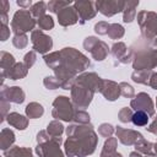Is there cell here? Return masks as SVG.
I'll return each instance as SVG.
<instances>
[{"mask_svg":"<svg viewBox=\"0 0 157 157\" xmlns=\"http://www.w3.org/2000/svg\"><path fill=\"white\" fill-rule=\"evenodd\" d=\"M61 142V137H52L47 130H40L37 134L36 153L39 157H65L60 148Z\"/></svg>","mask_w":157,"mask_h":157,"instance_id":"3957f363","label":"cell"},{"mask_svg":"<svg viewBox=\"0 0 157 157\" xmlns=\"http://www.w3.org/2000/svg\"><path fill=\"white\" fill-rule=\"evenodd\" d=\"M43 85L48 90H56L60 87V82L55 76H47L43 80Z\"/></svg>","mask_w":157,"mask_h":157,"instance_id":"60d3db41","label":"cell"},{"mask_svg":"<svg viewBox=\"0 0 157 157\" xmlns=\"http://www.w3.org/2000/svg\"><path fill=\"white\" fill-rule=\"evenodd\" d=\"M25 113L28 119H38L44 114V108L38 102H31L26 105Z\"/></svg>","mask_w":157,"mask_h":157,"instance_id":"d4e9b609","label":"cell"},{"mask_svg":"<svg viewBox=\"0 0 157 157\" xmlns=\"http://www.w3.org/2000/svg\"><path fill=\"white\" fill-rule=\"evenodd\" d=\"M135 151H137L139 153L144 155V156H151V157H155V150H153V144L145 140L144 137L140 139L135 145Z\"/></svg>","mask_w":157,"mask_h":157,"instance_id":"4316f807","label":"cell"},{"mask_svg":"<svg viewBox=\"0 0 157 157\" xmlns=\"http://www.w3.org/2000/svg\"><path fill=\"white\" fill-rule=\"evenodd\" d=\"M37 25L40 28V31H49V29H52L54 27V20L52 18V16L44 15L40 18H38Z\"/></svg>","mask_w":157,"mask_h":157,"instance_id":"d590c367","label":"cell"},{"mask_svg":"<svg viewBox=\"0 0 157 157\" xmlns=\"http://www.w3.org/2000/svg\"><path fill=\"white\" fill-rule=\"evenodd\" d=\"M132 115H134V112L132 109L129 107H124L119 110L118 113V119L121 121V123H130L131 119H132Z\"/></svg>","mask_w":157,"mask_h":157,"instance_id":"f35d334b","label":"cell"},{"mask_svg":"<svg viewBox=\"0 0 157 157\" xmlns=\"http://www.w3.org/2000/svg\"><path fill=\"white\" fill-rule=\"evenodd\" d=\"M156 108H157V98H156Z\"/></svg>","mask_w":157,"mask_h":157,"instance_id":"11a10c76","label":"cell"},{"mask_svg":"<svg viewBox=\"0 0 157 157\" xmlns=\"http://www.w3.org/2000/svg\"><path fill=\"white\" fill-rule=\"evenodd\" d=\"M36 61H37V53H36L34 50H29V52L26 53V55L23 56V64H25L28 69H31V67L36 64Z\"/></svg>","mask_w":157,"mask_h":157,"instance_id":"b9f144b4","label":"cell"},{"mask_svg":"<svg viewBox=\"0 0 157 157\" xmlns=\"http://www.w3.org/2000/svg\"><path fill=\"white\" fill-rule=\"evenodd\" d=\"M125 34V28L119 23H110L108 29V36L110 39H120Z\"/></svg>","mask_w":157,"mask_h":157,"instance_id":"d6a6232c","label":"cell"},{"mask_svg":"<svg viewBox=\"0 0 157 157\" xmlns=\"http://www.w3.org/2000/svg\"><path fill=\"white\" fill-rule=\"evenodd\" d=\"M65 132L64 151L67 157H87L96 151L98 135L92 124H70Z\"/></svg>","mask_w":157,"mask_h":157,"instance_id":"7a4b0ae2","label":"cell"},{"mask_svg":"<svg viewBox=\"0 0 157 157\" xmlns=\"http://www.w3.org/2000/svg\"><path fill=\"white\" fill-rule=\"evenodd\" d=\"M125 6L124 0H98L96 1V9L102 15L110 17L119 12H123Z\"/></svg>","mask_w":157,"mask_h":157,"instance_id":"5bb4252c","label":"cell"},{"mask_svg":"<svg viewBox=\"0 0 157 157\" xmlns=\"http://www.w3.org/2000/svg\"><path fill=\"white\" fill-rule=\"evenodd\" d=\"M150 48H152V49H156V50H157V37H156L153 40H151V42H150Z\"/></svg>","mask_w":157,"mask_h":157,"instance_id":"816d5d0a","label":"cell"},{"mask_svg":"<svg viewBox=\"0 0 157 157\" xmlns=\"http://www.w3.org/2000/svg\"><path fill=\"white\" fill-rule=\"evenodd\" d=\"M142 157H151V156H144V155H142Z\"/></svg>","mask_w":157,"mask_h":157,"instance_id":"db71d44e","label":"cell"},{"mask_svg":"<svg viewBox=\"0 0 157 157\" xmlns=\"http://www.w3.org/2000/svg\"><path fill=\"white\" fill-rule=\"evenodd\" d=\"M56 16H58L59 25L63 27H69V26H72L78 22V15H77L76 9L74 7V4L63 9L61 11H59V13Z\"/></svg>","mask_w":157,"mask_h":157,"instance_id":"ac0fdd59","label":"cell"},{"mask_svg":"<svg viewBox=\"0 0 157 157\" xmlns=\"http://www.w3.org/2000/svg\"><path fill=\"white\" fill-rule=\"evenodd\" d=\"M115 129L113 128L112 124H108V123H103L98 126V134L102 136V137H110L113 134H114Z\"/></svg>","mask_w":157,"mask_h":157,"instance_id":"ab89813d","label":"cell"},{"mask_svg":"<svg viewBox=\"0 0 157 157\" xmlns=\"http://www.w3.org/2000/svg\"><path fill=\"white\" fill-rule=\"evenodd\" d=\"M74 2L72 1H61V0H50L48 4H47V6H48V10L50 11V12H53V13H59V11H61L63 9H65V7H67V6H70V5H72Z\"/></svg>","mask_w":157,"mask_h":157,"instance_id":"4dcf8cb0","label":"cell"},{"mask_svg":"<svg viewBox=\"0 0 157 157\" xmlns=\"http://www.w3.org/2000/svg\"><path fill=\"white\" fill-rule=\"evenodd\" d=\"M10 33H11V29L9 26L6 25H1L0 26V39L1 42H5L10 38Z\"/></svg>","mask_w":157,"mask_h":157,"instance_id":"f6af8a7d","label":"cell"},{"mask_svg":"<svg viewBox=\"0 0 157 157\" xmlns=\"http://www.w3.org/2000/svg\"><path fill=\"white\" fill-rule=\"evenodd\" d=\"M139 6L137 1H125V6L123 10V21L125 23H130L136 17V7Z\"/></svg>","mask_w":157,"mask_h":157,"instance_id":"cb8c5ba5","label":"cell"},{"mask_svg":"<svg viewBox=\"0 0 157 157\" xmlns=\"http://www.w3.org/2000/svg\"><path fill=\"white\" fill-rule=\"evenodd\" d=\"M0 98L7 101L9 103H16V104H21L25 102L26 98V93L25 91L18 87V86H12V87H6V86H1V91H0Z\"/></svg>","mask_w":157,"mask_h":157,"instance_id":"2e32d148","label":"cell"},{"mask_svg":"<svg viewBox=\"0 0 157 157\" xmlns=\"http://www.w3.org/2000/svg\"><path fill=\"white\" fill-rule=\"evenodd\" d=\"M117 142H118L117 137H113V136L108 137L103 145L99 157H123L121 153L117 152Z\"/></svg>","mask_w":157,"mask_h":157,"instance_id":"7402d4cb","label":"cell"},{"mask_svg":"<svg viewBox=\"0 0 157 157\" xmlns=\"http://www.w3.org/2000/svg\"><path fill=\"white\" fill-rule=\"evenodd\" d=\"M15 134L11 129L4 128L0 132V148L2 151H7L12 147V145L15 144Z\"/></svg>","mask_w":157,"mask_h":157,"instance_id":"603a6c76","label":"cell"},{"mask_svg":"<svg viewBox=\"0 0 157 157\" xmlns=\"http://www.w3.org/2000/svg\"><path fill=\"white\" fill-rule=\"evenodd\" d=\"M0 108H1V121H4L5 119H6V117H7V112H9V108H10V103L7 102V101H5V99H2V98H0Z\"/></svg>","mask_w":157,"mask_h":157,"instance_id":"ee69618b","label":"cell"},{"mask_svg":"<svg viewBox=\"0 0 157 157\" xmlns=\"http://www.w3.org/2000/svg\"><path fill=\"white\" fill-rule=\"evenodd\" d=\"M110 54L120 64H129L130 61H132V58H134L132 49L129 50L128 47H126V44L123 43V42L114 43L112 45V48H110Z\"/></svg>","mask_w":157,"mask_h":157,"instance_id":"e0dca14e","label":"cell"},{"mask_svg":"<svg viewBox=\"0 0 157 157\" xmlns=\"http://www.w3.org/2000/svg\"><path fill=\"white\" fill-rule=\"evenodd\" d=\"M6 121L9 125L16 128L17 130H25L28 126V118L17 113V112H11L6 117Z\"/></svg>","mask_w":157,"mask_h":157,"instance_id":"44dd1931","label":"cell"},{"mask_svg":"<svg viewBox=\"0 0 157 157\" xmlns=\"http://www.w3.org/2000/svg\"><path fill=\"white\" fill-rule=\"evenodd\" d=\"M43 59L45 65L54 70V76L59 80L63 90H71L80 72H85L91 66L90 59L71 47L48 53Z\"/></svg>","mask_w":157,"mask_h":157,"instance_id":"6da1fadb","label":"cell"},{"mask_svg":"<svg viewBox=\"0 0 157 157\" xmlns=\"http://www.w3.org/2000/svg\"><path fill=\"white\" fill-rule=\"evenodd\" d=\"M136 18L142 38L147 42L153 40L157 37V13L153 11L142 10L137 13Z\"/></svg>","mask_w":157,"mask_h":157,"instance_id":"277c9868","label":"cell"},{"mask_svg":"<svg viewBox=\"0 0 157 157\" xmlns=\"http://www.w3.org/2000/svg\"><path fill=\"white\" fill-rule=\"evenodd\" d=\"M153 70H139V71H134L131 74V80L136 83H141V85H146L148 86V81L150 77L152 75Z\"/></svg>","mask_w":157,"mask_h":157,"instance_id":"f546056e","label":"cell"},{"mask_svg":"<svg viewBox=\"0 0 157 157\" xmlns=\"http://www.w3.org/2000/svg\"><path fill=\"white\" fill-rule=\"evenodd\" d=\"M12 44L17 49H25L28 45V37L26 33H18L13 34L12 37Z\"/></svg>","mask_w":157,"mask_h":157,"instance_id":"e575fe53","label":"cell"},{"mask_svg":"<svg viewBox=\"0 0 157 157\" xmlns=\"http://www.w3.org/2000/svg\"><path fill=\"white\" fill-rule=\"evenodd\" d=\"M74 7L77 11L80 25H85L87 21L93 18L98 12L97 9H96V1H90V0L75 1L74 2Z\"/></svg>","mask_w":157,"mask_h":157,"instance_id":"4fadbf2b","label":"cell"},{"mask_svg":"<svg viewBox=\"0 0 157 157\" xmlns=\"http://www.w3.org/2000/svg\"><path fill=\"white\" fill-rule=\"evenodd\" d=\"M75 112L76 109L71 102V98L66 96H58L53 101L52 117L55 120H63V121L70 123L74 120Z\"/></svg>","mask_w":157,"mask_h":157,"instance_id":"5b68a950","label":"cell"},{"mask_svg":"<svg viewBox=\"0 0 157 157\" xmlns=\"http://www.w3.org/2000/svg\"><path fill=\"white\" fill-rule=\"evenodd\" d=\"M109 26L110 23L105 22V21H99L94 25V32L99 36H104V34H108V29H109Z\"/></svg>","mask_w":157,"mask_h":157,"instance_id":"7bdbcfd3","label":"cell"},{"mask_svg":"<svg viewBox=\"0 0 157 157\" xmlns=\"http://www.w3.org/2000/svg\"><path fill=\"white\" fill-rule=\"evenodd\" d=\"M64 131H65V128H64V125H63V123L60 120H55L54 119L47 125V132L52 137H61Z\"/></svg>","mask_w":157,"mask_h":157,"instance_id":"f1b7e54d","label":"cell"},{"mask_svg":"<svg viewBox=\"0 0 157 157\" xmlns=\"http://www.w3.org/2000/svg\"><path fill=\"white\" fill-rule=\"evenodd\" d=\"M16 4H17V5L20 6V7H22L23 10L31 9V6L33 5L31 0H16Z\"/></svg>","mask_w":157,"mask_h":157,"instance_id":"7dc6e473","label":"cell"},{"mask_svg":"<svg viewBox=\"0 0 157 157\" xmlns=\"http://www.w3.org/2000/svg\"><path fill=\"white\" fill-rule=\"evenodd\" d=\"M28 74V67L23 63H16L4 76H1V86H4V80L10 78V80H21L26 77Z\"/></svg>","mask_w":157,"mask_h":157,"instance_id":"ffe728a7","label":"cell"},{"mask_svg":"<svg viewBox=\"0 0 157 157\" xmlns=\"http://www.w3.org/2000/svg\"><path fill=\"white\" fill-rule=\"evenodd\" d=\"M119 87H120V96H123L125 98H131V99L135 97L134 87L131 85H129L128 82H120Z\"/></svg>","mask_w":157,"mask_h":157,"instance_id":"74e56055","label":"cell"},{"mask_svg":"<svg viewBox=\"0 0 157 157\" xmlns=\"http://www.w3.org/2000/svg\"><path fill=\"white\" fill-rule=\"evenodd\" d=\"M148 118H150V117H148L145 112H142V110H136V112L134 113V115H132L131 121H132V124H134L135 126H146L147 123H148Z\"/></svg>","mask_w":157,"mask_h":157,"instance_id":"836d02e7","label":"cell"},{"mask_svg":"<svg viewBox=\"0 0 157 157\" xmlns=\"http://www.w3.org/2000/svg\"><path fill=\"white\" fill-rule=\"evenodd\" d=\"M115 136L124 146H134L140 139L144 137L141 132L132 129H125L123 126L115 128Z\"/></svg>","mask_w":157,"mask_h":157,"instance_id":"9a60e30c","label":"cell"},{"mask_svg":"<svg viewBox=\"0 0 157 157\" xmlns=\"http://www.w3.org/2000/svg\"><path fill=\"white\" fill-rule=\"evenodd\" d=\"M70 91H71L70 98H71V102L75 108L85 110V108H87L91 104L94 93L92 91H90L88 88H86L78 83H75Z\"/></svg>","mask_w":157,"mask_h":157,"instance_id":"9c48e42d","label":"cell"},{"mask_svg":"<svg viewBox=\"0 0 157 157\" xmlns=\"http://www.w3.org/2000/svg\"><path fill=\"white\" fill-rule=\"evenodd\" d=\"M103 81L104 80L101 76H98L96 72H82L76 77L75 83H78V85L88 88L93 93H97V92H101Z\"/></svg>","mask_w":157,"mask_h":157,"instance_id":"7c38bea8","label":"cell"},{"mask_svg":"<svg viewBox=\"0 0 157 157\" xmlns=\"http://www.w3.org/2000/svg\"><path fill=\"white\" fill-rule=\"evenodd\" d=\"M153 150H155V156H157V142L153 144Z\"/></svg>","mask_w":157,"mask_h":157,"instance_id":"f5cc1de1","label":"cell"},{"mask_svg":"<svg viewBox=\"0 0 157 157\" xmlns=\"http://www.w3.org/2000/svg\"><path fill=\"white\" fill-rule=\"evenodd\" d=\"M0 20H1V25H6L9 23V17L7 15H0Z\"/></svg>","mask_w":157,"mask_h":157,"instance_id":"f907efd6","label":"cell"},{"mask_svg":"<svg viewBox=\"0 0 157 157\" xmlns=\"http://www.w3.org/2000/svg\"><path fill=\"white\" fill-rule=\"evenodd\" d=\"M37 25V21L29 12V10H17L13 13L12 21H11V31L13 34L18 33H27L29 31H34V27Z\"/></svg>","mask_w":157,"mask_h":157,"instance_id":"52a82bcc","label":"cell"},{"mask_svg":"<svg viewBox=\"0 0 157 157\" xmlns=\"http://www.w3.org/2000/svg\"><path fill=\"white\" fill-rule=\"evenodd\" d=\"M31 42L32 49L39 54H48L49 50L53 48V39L50 36L45 34L40 29H34L31 33Z\"/></svg>","mask_w":157,"mask_h":157,"instance_id":"30bf717a","label":"cell"},{"mask_svg":"<svg viewBox=\"0 0 157 157\" xmlns=\"http://www.w3.org/2000/svg\"><path fill=\"white\" fill-rule=\"evenodd\" d=\"M10 10V4L7 0L0 1V15H7V11Z\"/></svg>","mask_w":157,"mask_h":157,"instance_id":"bcb514c9","label":"cell"},{"mask_svg":"<svg viewBox=\"0 0 157 157\" xmlns=\"http://www.w3.org/2000/svg\"><path fill=\"white\" fill-rule=\"evenodd\" d=\"M101 93L107 101H110V102L117 101L120 97L119 83H117L115 81H112V80H104L102 90H101Z\"/></svg>","mask_w":157,"mask_h":157,"instance_id":"d6986e66","label":"cell"},{"mask_svg":"<svg viewBox=\"0 0 157 157\" xmlns=\"http://www.w3.org/2000/svg\"><path fill=\"white\" fill-rule=\"evenodd\" d=\"M16 64L15 58L12 54L2 50L0 52V69H1V76H4L13 65Z\"/></svg>","mask_w":157,"mask_h":157,"instance_id":"484cf974","label":"cell"},{"mask_svg":"<svg viewBox=\"0 0 157 157\" xmlns=\"http://www.w3.org/2000/svg\"><path fill=\"white\" fill-rule=\"evenodd\" d=\"M148 86L153 90H157V72L152 71V75H151L150 81H148Z\"/></svg>","mask_w":157,"mask_h":157,"instance_id":"c3c4849f","label":"cell"},{"mask_svg":"<svg viewBox=\"0 0 157 157\" xmlns=\"http://www.w3.org/2000/svg\"><path fill=\"white\" fill-rule=\"evenodd\" d=\"M146 130L148 131V132H151V134H155V135H157V117L155 118V120L146 128Z\"/></svg>","mask_w":157,"mask_h":157,"instance_id":"681fc988","label":"cell"},{"mask_svg":"<svg viewBox=\"0 0 157 157\" xmlns=\"http://www.w3.org/2000/svg\"><path fill=\"white\" fill-rule=\"evenodd\" d=\"M48 10V6H47V4L44 2V1H38V2H36V4H33L32 6H31V9H29V12L32 13V16L34 17V18H40L42 16H44L45 15V11Z\"/></svg>","mask_w":157,"mask_h":157,"instance_id":"1f68e13d","label":"cell"},{"mask_svg":"<svg viewBox=\"0 0 157 157\" xmlns=\"http://www.w3.org/2000/svg\"><path fill=\"white\" fill-rule=\"evenodd\" d=\"M4 157H33V152L29 147L13 146L7 151H4Z\"/></svg>","mask_w":157,"mask_h":157,"instance_id":"83f0119b","label":"cell"},{"mask_svg":"<svg viewBox=\"0 0 157 157\" xmlns=\"http://www.w3.org/2000/svg\"><path fill=\"white\" fill-rule=\"evenodd\" d=\"M90 114L83 110V109H76L75 112V115H74V120L75 124H90Z\"/></svg>","mask_w":157,"mask_h":157,"instance_id":"8d00e7d4","label":"cell"},{"mask_svg":"<svg viewBox=\"0 0 157 157\" xmlns=\"http://www.w3.org/2000/svg\"><path fill=\"white\" fill-rule=\"evenodd\" d=\"M132 58V69L134 71L139 70H153L157 66V50L152 48H142L134 50Z\"/></svg>","mask_w":157,"mask_h":157,"instance_id":"8992f818","label":"cell"},{"mask_svg":"<svg viewBox=\"0 0 157 157\" xmlns=\"http://www.w3.org/2000/svg\"><path fill=\"white\" fill-rule=\"evenodd\" d=\"M83 48L91 53L92 58L96 61H103L108 53H109V47L105 42L93 37V36H88L85 38L83 40Z\"/></svg>","mask_w":157,"mask_h":157,"instance_id":"ba28073f","label":"cell"},{"mask_svg":"<svg viewBox=\"0 0 157 157\" xmlns=\"http://www.w3.org/2000/svg\"><path fill=\"white\" fill-rule=\"evenodd\" d=\"M130 108L132 110H142L145 112L148 117H153L156 113V108L153 104L152 98L150 97L148 93L146 92H140L137 93L131 101H130Z\"/></svg>","mask_w":157,"mask_h":157,"instance_id":"8fae6325","label":"cell"}]
</instances>
